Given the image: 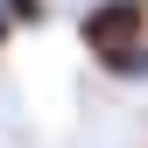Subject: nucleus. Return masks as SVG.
<instances>
[{"label": "nucleus", "mask_w": 148, "mask_h": 148, "mask_svg": "<svg viewBox=\"0 0 148 148\" xmlns=\"http://www.w3.org/2000/svg\"><path fill=\"white\" fill-rule=\"evenodd\" d=\"M78 42H85L92 64L141 49L148 42V0H92V7L78 14Z\"/></svg>", "instance_id": "1"}, {"label": "nucleus", "mask_w": 148, "mask_h": 148, "mask_svg": "<svg viewBox=\"0 0 148 148\" xmlns=\"http://www.w3.org/2000/svg\"><path fill=\"white\" fill-rule=\"evenodd\" d=\"M0 7H7V21H14V35H35L49 21V0H0Z\"/></svg>", "instance_id": "2"}, {"label": "nucleus", "mask_w": 148, "mask_h": 148, "mask_svg": "<svg viewBox=\"0 0 148 148\" xmlns=\"http://www.w3.org/2000/svg\"><path fill=\"white\" fill-rule=\"evenodd\" d=\"M14 42V21H7V7H0V49H7Z\"/></svg>", "instance_id": "3"}]
</instances>
